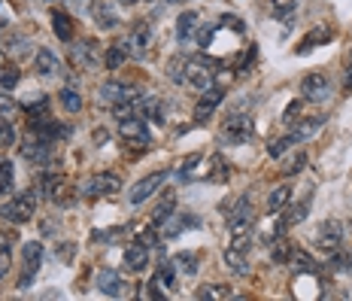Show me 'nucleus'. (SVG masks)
Instances as JSON below:
<instances>
[{
    "label": "nucleus",
    "instance_id": "f257e3e1",
    "mask_svg": "<svg viewBox=\"0 0 352 301\" xmlns=\"http://www.w3.org/2000/svg\"><path fill=\"white\" fill-rule=\"evenodd\" d=\"M252 225H255V219H252V207H249V198H240L237 207H234L231 216H228V231H231V238H234V247L246 249Z\"/></svg>",
    "mask_w": 352,
    "mask_h": 301
},
{
    "label": "nucleus",
    "instance_id": "f03ea898",
    "mask_svg": "<svg viewBox=\"0 0 352 301\" xmlns=\"http://www.w3.org/2000/svg\"><path fill=\"white\" fill-rule=\"evenodd\" d=\"M149 46H152V25L149 21H137V25L131 28V34L124 37V43H122L124 55L137 58V61L149 55Z\"/></svg>",
    "mask_w": 352,
    "mask_h": 301
},
{
    "label": "nucleus",
    "instance_id": "7ed1b4c3",
    "mask_svg": "<svg viewBox=\"0 0 352 301\" xmlns=\"http://www.w3.org/2000/svg\"><path fill=\"white\" fill-rule=\"evenodd\" d=\"M252 131H255L252 116L234 113V116H228V119H225V125H222V141L240 146V143H246L249 137H252Z\"/></svg>",
    "mask_w": 352,
    "mask_h": 301
},
{
    "label": "nucleus",
    "instance_id": "20e7f679",
    "mask_svg": "<svg viewBox=\"0 0 352 301\" xmlns=\"http://www.w3.org/2000/svg\"><path fill=\"white\" fill-rule=\"evenodd\" d=\"M34 213H36V192H31V189H28V192H19L3 207V216L10 219V222H28Z\"/></svg>",
    "mask_w": 352,
    "mask_h": 301
},
{
    "label": "nucleus",
    "instance_id": "39448f33",
    "mask_svg": "<svg viewBox=\"0 0 352 301\" xmlns=\"http://www.w3.org/2000/svg\"><path fill=\"white\" fill-rule=\"evenodd\" d=\"M119 134H122V141L128 143V146H137V149H146L149 146V128H146V122L140 119V116H128V119H122L119 125Z\"/></svg>",
    "mask_w": 352,
    "mask_h": 301
},
{
    "label": "nucleus",
    "instance_id": "423d86ee",
    "mask_svg": "<svg viewBox=\"0 0 352 301\" xmlns=\"http://www.w3.org/2000/svg\"><path fill=\"white\" fill-rule=\"evenodd\" d=\"M176 40H179L182 46H192V43L201 40V12L186 10L176 19Z\"/></svg>",
    "mask_w": 352,
    "mask_h": 301
},
{
    "label": "nucleus",
    "instance_id": "0eeeda50",
    "mask_svg": "<svg viewBox=\"0 0 352 301\" xmlns=\"http://www.w3.org/2000/svg\"><path fill=\"white\" fill-rule=\"evenodd\" d=\"M186 83L197 92L212 89V70H210L207 58H192V61L186 64Z\"/></svg>",
    "mask_w": 352,
    "mask_h": 301
},
{
    "label": "nucleus",
    "instance_id": "6e6552de",
    "mask_svg": "<svg viewBox=\"0 0 352 301\" xmlns=\"http://www.w3.org/2000/svg\"><path fill=\"white\" fill-rule=\"evenodd\" d=\"M167 180H170V174H167V171L149 174V177H146V180H140V183H137V186H134V189H131V192H128V201H131V204H143V201H149V198L155 195V192H158L161 186H164Z\"/></svg>",
    "mask_w": 352,
    "mask_h": 301
},
{
    "label": "nucleus",
    "instance_id": "1a4fd4ad",
    "mask_svg": "<svg viewBox=\"0 0 352 301\" xmlns=\"http://www.w3.org/2000/svg\"><path fill=\"white\" fill-rule=\"evenodd\" d=\"M300 92H304L307 101L322 104V101L331 98V83H328L325 73H310V76H304V83H300Z\"/></svg>",
    "mask_w": 352,
    "mask_h": 301
},
{
    "label": "nucleus",
    "instance_id": "9d476101",
    "mask_svg": "<svg viewBox=\"0 0 352 301\" xmlns=\"http://www.w3.org/2000/svg\"><path fill=\"white\" fill-rule=\"evenodd\" d=\"M82 192L88 198H100V195H116L122 192V180L116 177V174H98V177H91L82 186Z\"/></svg>",
    "mask_w": 352,
    "mask_h": 301
},
{
    "label": "nucleus",
    "instance_id": "9b49d317",
    "mask_svg": "<svg viewBox=\"0 0 352 301\" xmlns=\"http://www.w3.org/2000/svg\"><path fill=\"white\" fill-rule=\"evenodd\" d=\"M316 238H319L316 244L322 247V253H337L340 244H343V225H340V219H328V222L319 229Z\"/></svg>",
    "mask_w": 352,
    "mask_h": 301
},
{
    "label": "nucleus",
    "instance_id": "f8f14e48",
    "mask_svg": "<svg viewBox=\"0 0 352 301\" xmlns=\"http://www.w3.org/2000/svg\"><path fill=\"white\" fill-rule=\"evenodd\" d=\"M98 101L104 107H116V104H122V101H137V92L128 89L124 83H104L98 92Z\"/></svg>",
    "mask_w": 352,
    "mask_h": 301
},
{
    "label": "nucleus",
    "instance_id": "ddd939ff",
    "mask_svg": "<svg viewBox=\"0 0 352 301\" xmlns=\"http://www.w3.org/2000/svg\"><path fill=\"white\" fill-rule=\"evenodd\" d=\"M21 156L31 161V165H46V161L52 158V141L34 134V141H28L25 146H21Z\"/></svg>",
    "mask_w": 352,
    "mask_h": 301
},
{
    "label": "nucleus",
    "instance_id": "4468645a",
    "mask_svg": "<svg viewBox=\"0 0 352 301\" xmlns=\"http://www.w3.org/2000/svg\"><path fill=\"white\" fill-rule=\"evenodd\" d=\"M40 265H43V247L36 244V240H31V244L25 247V274H21V280H19V289H28V283L36 277Z\"/></svg>",
    "mask_w": 352,
    "mask_h": 301
},
{
    "label": "nucleus",
    "instance_id": "2eb2a0df",
    "mask_svg": "<svg viewBox=\"0 0 352 301\" xmlns=\"http://www.w3.org/2000/svg\"><path fill=\"white\" fill-rule=\"evenodd\" d=\"M149 265V249H146L143 244H131L128 249H124L122 256V268L131 271V274H140V271Z\"/></svg>",
    "mask_w": 352,
    "mask_h": 301
},
{
    "label": "nucleus",
    "instance_id": "dca6fc26",
    "mask_svg": "<svg viewBox=\"0 0 352 301\" xmlns=\"http://www.w3.org/2000/svg\"><path fill=\"white\" fill-rule=\"evenodd\" d=\"M73 58H76V64H82V68H98V64L104 61V52H100L98 40H82L73 49Z\"/></svg>",
    "mask_w": 352,
    "mask_h": 301
},
{
    "label": "nucleus",
    "instance_id": "f3484780",
    "mask_svg": "<svg viewBox=\"0 0 352 301\" xmlns=\"http://www.w3.org/2000/svg\"><path fill=\"white\" fill-rule=\"evenodd\" d=\"M222 89H207L204 92V98H201V104H197V110H195V122L197 125H204V122H210V116L216 113V107L222 104Z\"/></svg>",
    "mask_w": 352,
    "mask_h": 301
},
{
    "label": "nucleus",
    "instance_id": "a211bd4d",
    "mask_svg": "<svg viewBox=\"0 0 352 301\" xmlns=\"http://www.w3.org/2000/svg\"><path fill=\"white\" fill-rule=\"evenodd\" d=\"M331 37H334V28H331V25H316L310 34L304 37V40H300L298 52H300V55H307V52H310V49L322 46V43H328V40H331Z\"/></svg>",
    "mask_w": 352,
    "mask_h": 301
},
{
    "label": "nucleus",
    "instance_id": "6ab92c4d",
    "mask_svg": "<svg viewBox=\"0 0 352 301\" xmlns=\"http://www.w3.org/2000/svg\"><path fill=\"white\" fill-rule=\"evenodd\" d=\"M98 289L104 292V295H109V298H119L122 292H124V283H122V277L116 274V271L104 268V271L98 274Z\"/></svg>",
    "mask_w": 352,
    "mask_h": 301
},
{
    "label": "nucleus",
    "instance_id": "aec40b11",
    "mask_svg": "<svg viewBox=\"0 0 352 301\" xmlns=\"http://www.w3.org/2000/svg\"><path fill=\"white\" fill-rule=\"evenodd\" d=\"M94 21H98L100 31H113L116 25H119V16H116V10L109 3H94Z\"/></svg>",
    "mask_w": 352,
    "mask_h": 301
},
{
    "label": "nucleus",
    "instance_id": "412c9836",
    "mask_svg": "<svg viewBox=\"0 0 352 301\" xmlns=\"http://www.w3.org/2000/svg\"><path fill=\"white\" fill-rule=\"evenodd\" d=\"M225 265H228L237 277L249 274V262H246V256H243V249H240V247H228V249H225Z\"/></svg>",
    "mask_w": 352,
    "mask_h": 301
},
{
    "label": "nucleus",
    "instance_id": "4be33fe9",
    "mask_svg": "<svg viewBox=\"0 0 352 301\" xmlns=\"http://www.w3.org/2000/svg\"><path fill=\"white\" fill-rule=\"evenodd\" d=\"M34 68L40 76H52V73H58V55L52 52V49H40L34 58Z\"/></svg>",
    "mask_w": 352,
    "mask_h": 301
},
{
    "label": "nucleus",
    "instance_id": "5701e85b",
    "mask_svg": "<svg viewBox=\"0 0 352 301\" xmlns=\"http://www.w3.org/2000/svg\"><path fill=\"white\" fill-rule=\"evenodd\" d=\"M322 125H325V116H310V119L298 122V128L292 131V134H295L298 141H307V137H313L316 131H322Z\"/></svg>",
    "mask_w": 352,
    "mask_h": 301
},
{
    "label": "nucleus",
    "instance_id": "b1692460",
    "mask_svg": "<svg viewBox=\"0 0 352 301\" xmlns=\"http://www.w3.org/2000/svg\"><path fill=\"white\" fill-rule=\"evenodd\" d=\"M197 253H176L170 259V265L176 268V274H195L197 271Z\"/></svg>",
    "mask_w": 352,
    "mask_h": 301
},
{
    "label": "nucleus",
    "instance_id": "393cba45",
    "mask_svg": "<svg viewBox=\"0 0 352 301\" xmlns=\"http://www.w3.org/2000/svg\"><path fill=\"white\" fill-rule=\"evenodd\" d=\"M52 31L58 34V40H64V43L73 40V21H70L67 12H55L52 16Z\"/></svg>",
    "mask_w": 352,
    "mask_h": 301
},
{
    "label": "nucleus",
    "instance_id": "a878e982",
    "mask_svg": "<svg viewBox=\"0 0 352 301\" xmlns=\"http://www.w3.org/2000/svg\"><path fill=\"white\" fill-rule=\"evenodd\" d=\"M197 298H204V301H225V298H231V289H228V286H222V283H207V286H201V289H197Z\"/></svg>",
    "mask_w": 352,
    "mask_h": 301
},
{
    "label": "nucleus",
    "instance_id": "bb28decb",
    "mask_svg": "<svg viewBox=\"0 0 352 301\" xmlns=\"http://www.w3.org/2000/svg\"><path fill=\"white\" fill-rule=\"evenodd\" d=\"M289 201H292V186H276L274 192L267 195V210L276 213V210H283Z\"/></svg>",
    "mask_w": 352,
    "mask_h": 301
},
{
    "label": "nucleus",
    "instance_id": "cd10ccee",
    "mask_svg": "<svg viewBox=\"0 0 352 301\" xmlns=\"http://www.w3.org/2000/svg\"><path fill=\"white\" fill-rule=\"evenodd\" d=\"M19 79H21V73H19L16 64H0V92L16 89Z\"/></svg>",
    "mask_w": 352,
    "mask_h": 301
},
{
    "label": "nucleus",
    "instance_id": "c85d7f7f",
    "mask_svg": "<svg viewBox=\"0 0 352 301\" xmlns=\"http://www.w3.org/2000/svg\"><path fill=\"white\" fill-rule=\"evenodd\" d=\"M267 6L274 16H280L283 21H292V16L298 10V0H267Z\"/></svg>",
    "mask_w": 352,
    "mask_h": 301
},
{
    "label": "nucleus",
    "instance_id": "c756f323",
    "mask_svg": "<svg viewBox=\"0 0 352 301\" xmlns=\"http://www.w3.org/2000/svg\"><path fill=\"white\" fill-rule=\"evenodd\" d=\"M295 143H300L295 134H285V137H280V141H270V143H267V156H270V158H280L283 152L292 149Z\"/></svg>",
    "mask_w": 352,
    "mask_h": 301
},
{
    "label": "nucleus",
    "instance_id": "7c9ffc66",
    "mask_svg": "<svg viewBox=\"0 0 352 301\" xmlns=\"http://www.w3.org/2000/svg\"><path fill=\"white\" fill-rule=\"evenodd\" d=\"M12 183H16V171H12V165L6 158H0V198L12 192Z\"/></svg>",
    "mask_w": 352,
    "mask_h": 301
},
{
    "label": "nucleus",
    "instance_id": "2f4dec72",
    "mask_svg": "<svg viewBox=\"0 0 352 301\" xmlns=\"http://www.w3.org/2000/svg\"><path fill=\"white\" fill-rule=\"evenodd\" d=\"M61 186H64V177L61 174H46L40 183V192L46 195V198H55L58 192H61Z\"/></svg>",
    "mask_w": 352,
    "mask_h": 301
},
{
    "label": "nucleus",
    "instance_id": "473e14b6",
    "mask_svg": "<svg viewBox=\"0 0 352 301\" xmlns=\"http://www.w3.org/2000/svg\"><path fill=\"white\" fill-rule=\"evenodd\" d=\"M173 213H176V204H173V198H167V201H161L155 207V213H152V225H164Z\"/></svg>",
    "mask_w": 352,
    "mask_h": 301
},
{
    "label": "nucleus",
    "instance_id": "72a5a7b5",
    "mask_svg": "<svg viewBox=\"0 0 352 301\" xmlns=\"http://www.w3.org/2000/svg\"><path fill=\"white\" fill-rule=\"evenodd\" d=\"M61 107L67 110V113H79V110H82V94H79L76 89H64L61 92Z\"/></svg>",
    "mask_w": 352,
    "mask_h": 301
},
{
    "label": "nucleus",
    "instance_id": "f704fd0d",
    "mask_svg": "<svg viewBox=\"0 0 352 301\" xmlns=\"http://www.w3.org/2000/svg\"><path fill=\"white\" fill-rule=\"evenodd\" d=\"M274 244V265H285L289 262V256H292V249H289V240H283V238H276V240H270Z\"/></svg>",
    "mask_w": 352,
    "mask_h": 301
},
{
    "label": "nucleus",
    "instance_id": "c9c22d12",
    "mask_svg": "<svg viewBox=\"0 0 352 301\" xmlns=\"http://www.w3.org/2000/svg\"><path fill=\"white\" fill-rule=\"evenodd\" d=\"M304 165H307V156H304V152H298V156H292L283 165V174H285V177H295V174L304 171Z\"/></svg>",
    "mask_w": 352,
    "mask_h": 301
},
{
    "label": "nucleus",
    "instance_id": "e433bc0d",
    "mask_svg": "<svg viewBox=\"0 0 352 301\" xmlns=\"http://www.w3.org/2000/svg\"><path fill=\"white\" fill-rule=\"evenodd\" d=\"M124 58H128V55H124V49H122V46H113V49L107 52L104 61H107V68H109V70H119L122 64H124Z\"/></svg>",
    "mask_w": 352,
    "mask_h": 301
},
{
    "label": "nucleus",
    "instance_id": "4c0bfd02",
    "mask_svg": "<svg viewBox=\"0 0 352 301\" xmlns=\"http://www.w3.org/2000/svg\"><path fill=\"white\" fill-rule=\"evenodd\" d=\"M212 167H216V171H210L207 174V180H212V183H222V180H228V165H225L222 158H212Z\"/></svg>",
    "mask_w": 352,
    "mask_h": 301
},
{
    "label": "nucleus",
    "instance_id": "58836bf2",
    "mask_svg": "<svg viewBox=\"0 0 352 301\" xmlns=\"http://www.w3.org/2000/svg\"><path fill=\"white\" fill-rule=\"evenodd\" d=\"M331 268L337 271V274H352V256H334V262H331Z\"/></svg>",
    "mask_w": 352,
    "mask_h": 301
},
{
    "label": "nucleus",
    "instance_id": "ea45409f",
    "mask_svg": "<svg viewBox=\"0 0 352 301\" xmlns=\"http://www.w3.org/2000/svg\"><path fill=\"white\" fill-rule=\"evenodd\" d=\"M158 283L170 289V286L176 283V268H173V265H164V268H161V271H158Z\"/></svg>",
    "mask_w": 352,
    "mask_h": 301
},
{
    "label": "nucleus",
    "instance_id": "a19ab883",
    "mask_svg": "<svg viewBox=\"0 0 352 301\" xmlns=\"http://www.w3.org/2000/svg\"><path fill=\"white\" fill-rule=\"evenodd\" d=\"M10 143H16V131H12V125L0 122V149H3V146H10Z\"/></svg>",
    "mask_w": 352,
    "mask_h": 301
},
{
    "label": "nucleus",
    "instance_id": "79ce46f5",
    "mask_svg": "<svg viewBox=\"0 0 352 301\" xmlns=\"http://www.w3.org/2000/svg\"><path fill=\"white\" fill-rule=\"evenodd\" d=\"M212 83H216V89L225 92V89H228V85L234 83V73H231V70H219L216 76H212Z\"/></svg>",
    "mask_w": 352,
    "mask_h": 301
},
{
    "label": "nucleus",
    "instance_id": "37998d69",
    "mask_svg": "<svg viewBox=\"0 0 352 301\" xmlns=\"http://www.w3.org/2000/svg\"><path fill=\"white\" fill-rule=\"evenodd\" d=\"M6 271H10V244H0V280L6 277Z\"/></svg>",
    "mask_w": 352,
    "mask_h": 301
},
{
    "label": "nucleus",
    "instance_id": "c03bdc74",
    "mask_svg": "<svg viewBox=\"0 0 352 301\" xmlns=\"http://www.w3.org/2000/svg\"><path fill=\"white\" fill-rule=\"evenodd\" d=\"M292 259H295V268H300V271H313V259H310L307 253H300V249H298L295 256H292Z\"/></svg>",
    "mask_w": 352,
    "mask_h": 301
},
{
    "label": "nucleus",
    "instance_id": "a18cd8bd",
    "mask_svg": "<svg viewBox=\"0 0 352 301\" xmlns=\"http://www.w3.org/2000/svg\"><path fill=\"white\" fill-rule=\"evenodd\" d=\"M137 240H140L143 247H149V244H158V231H155V229H146V231H140V238H137Z\"/></svg>",
    "mask_w": 352,
    "mask_h": 301
},
{
    "label": "nucleus",
    "instance_id": "49530a36",
    "mask_svg": "<svg viewBox=\"0 0 352 301\" xmlns=\"http://www.w3.org/2000/svg\"><path fill=\"white\" fill-rule=\"evenodd\" d=\"M343 89L352 92V49H349V58H346V70H343Z\"/></svg>",
    "mask_w": 352,
    "mask_h": 301
},
{
    "label": "nucleus",
    "instance_id": "de8ad7c7",
    "mask_svg": "<svg viewBox=\"0 0 352 301\" xmlns=\"http://www.w3.org/2000/svg\"><path fill=\"white\" fill-rule=\"evenodd\" d=\"M222 25H228V28H234L237 34H243L246 28H243V21H240L237 16H222Z\"/></svg>",
    "mask_w": 352,
    "mask_h": 301
},
{
    "label": "nucleus",
    "instance_id": "09e8293b",
    "mask_svg": "<svg viewBox=\"0 0 352 301\" xmlns=\"http://www.w3.org/2000/svg\"><path fill=\"white\" fill-rule=\"evenodd\" d=\"M67 3H70L76 12H88V10H94V0H67Z\"/></svg>",
    "mask_w": 352,
    "mask_h": 301
},
{
    "label": "nucleus",
    "instance_id": "8fccbe9b",
    "mask_svg": "<svg viewBox=\"0 0 352 301\" xmlns=\"http://www.w3.org/2000/svg\"><path fill=\"white\" fill-rule=\"evenodd\" d=\"M295 116H300V104L298 101H292V104L285 107V122H295Z\"/></svg>",
    "mask_w": 352,
    "mask_h": 301
},
{
    "label": "nucleus",
    "instance_id": "3c124183",
    "mask_svg": "<svg viewBox=\"0 0 352 301\" xmlns=\"http://www.w3.org/2000/svg\"><path fill=\"white\" fill-rule=\"evenodd\" d=\"M12 107H16V104H12V98H10V94H0V116H3V113H10Z\"/></svg>",
    "mask_w": 352,
    "mask_h": 301
},
{
    "label": "nucleus",
    "instance_id": "603ef678",
    "mask_svg": "<svg viewBox=\"0 0 352 301\" xmlns=\"http://www.w3.org/2000/svg\"><path fill=\"white\" fill-rule=\"evenodd\" d=\"M107 141H109V131H107V128H98V131H94V143L104 146Z\"/></svg>",
    "mask_w": 352,
    "mask_h": 301
},
{
    "label": "nucleus",
    "instance_id": "864d4df0",
    "mask_svg": "<svg viewBox=\"0 0 352 301\" xmlns=\"http://www.w3.org/2000/svg\"><path fill=\"white\" fill-rule=\"evenodd\" d=\"M122 3H128V6H131V3H134V0H122Z\"/></svg>",
    "mask_w": 352,
    "mask_h": 301
},
{
    "label": "nucleus",
    "instance_id": "5fc2aeb1",
    "mask_svg": "<svg viewBox=\"0 0 352 301\" xmlns=\"http://www.w3.org/2000/svg\"><path fill=\"white\" fill-rule=\"evenodd\" d=\"M46 3H52V0H46Z\"/></svg>",
    "mask_w": 352,
    "mask_h": 301
}]
</instances>
